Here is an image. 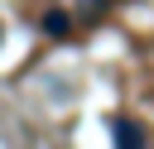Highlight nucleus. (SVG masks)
Wrapping results in <instances>:
<instances>
[{
  "mask_svg": "<svg viewBox=\"0 0 154 149\" xmlns=\"http://www.w3.org/2000/svg\"><path fill=\"white\" fill-rule=\"evenodd\" d=\"M111 139L130 149V144H144V130H140L130 115H111Z\"/></svg>",
  "mask_w": 154,
  "mask_h": 149,
  "instance_id": "obj_1",
  "label": "nucleus"
},
{
  "mask_svg": "<svg viewBox=\"0 0 154 149\" xmlns=\"http://www.w3.org/2000/svg\"><path fill=\"white\" fill-rule=\"evenodd\" d=\"M38 29H43L48 38H63V34L72 29V14H67V10H43V19H38Z\"/></svg>",
  "mask_w": 154,
  "mask_h": 149,
  "instance_id": "obj_2",
  "label": "nucleus"
},
{
  "mask_svg": "<svg viewBox=\"0 0 154 149\" xmlns=\"http://www.w3.org/2000/svg\"><path fill=\"white\" fill-rule=\"evenodd\" d=\"M82 5H87L91 14H96V10H106V0H82Z\"/></svg>",
  "mask_w": 154,
  "mask_h": 149,
  "instance_id": "obj_3",
  "label": "nucleus"
},
{
  "mask_svg": "<svg viewBox=\"0 0 154 149\" xmlns=\"http://www.w3.org/2000/svg\"><path fill=\"white\" fill-rule=\"evenodd\" d=\"M0 43H5V29H0Z\"/></svg>",
  "mask_w": 154,
  "mask_h": 149,
  "instance_id": "obj_4",
  "label": "nucleus"
}]
</instances>
